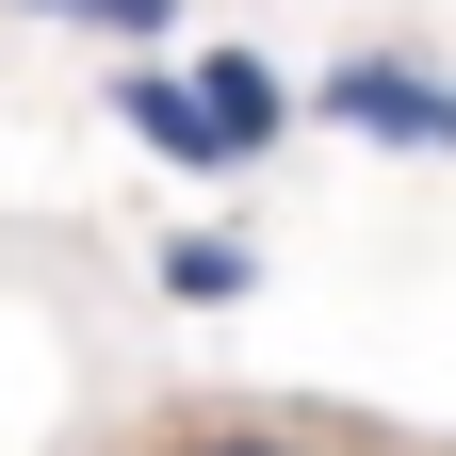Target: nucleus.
Segmentation results:
<instances>
[{"label":"nucleus","mask_w":456,"mask_h":456,"mask_svg":"<svg viewBox=\"0 0 456 456\" xmlns=\"http://www.w3.org/2000/svg\"><path fill=\"white\" fill-rule=\"evenodd\" d=\"M294 114H326L342 147H408V163H456V82L424 49H342L326 82H294Z\"/></svg>","instance_id":"obj_1"},{"label":"nucleus","mask_w":456,"mask_h":456,"mask_svg":"<svg viewBox=\"0 0 456 456\" xmlns=\"http://www.w3.org/2000/svg\"><path fill=\"white\" fill-rule=\"evenodd\" d=\"M114 131H131L147 163H180V180H228V147H212V114H196V82L163 66V49H131V66H114Z\"/></svg>","instance_id":"obj_2"},{"label":"nucleus","mask_w":456,"mask_h":456,"mask_svg":"<svg viewBox=\"0 0 456 456\" xmlns=\"http://www.w3.org/2000/svg\"><path fill=\"white\" fill-rule=\"evenodd\" d=\"M180 82H196V114H212V147H228V180H245V163H261L277 131H294V82H277L261 49H212V66H180Z\"/></svg>","instance_id":"obj_3"},{"label":"nucleus","mask_w":456,"mask_h":456,"mask_svg":"<svg viewBox=\"0 0 456 456\" xmlns=\"http://www.w3.org/2000/svg\"><path fill=\"white\" fill-rule=\"evenodd\" d=\"M163 294H180V310H245V294H261V261L228 245V228H180V245H163Z\"/></svg>","instance_id":"obj_4"},{"label":"nucleus","mask_w":456,"mask_h":456,"mask_svg":"<svg viewBox=\"0 0 456 456\" xmlns=\"http://www.w3.org/2000/svg\"><path fill=\"white\" fill-rule=\"evenodd\" d=\"M0 17H82L98 49H163V33H180V0H0Z\"/></svg>","instance_id":"obj_5"},{"label":"nucleus","mask_w":456,"mask_h":456,"mask_svg":"<svg viewBox=\"0 0 456 456\" xmlns=\"http://www.w3.org/2000/svg\"><path fill=\"white\" fill-rule=\"evenodd\" d=\"M163 456H310V440H294V424H180Z\"/></svg>","instance_id":"obj_6"}]
</instances>
